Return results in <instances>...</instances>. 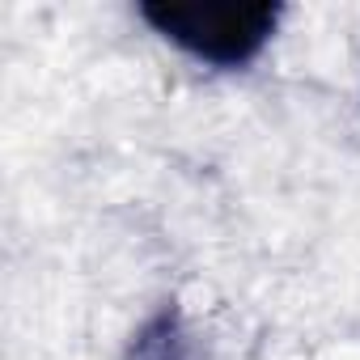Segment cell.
Here are the masks:
<instances>
[{
  "label": "cell",
  "mask_w": 360,
  "mask_h": 360,
  "mask_svg": "<svg viewBox=\"0 0 360 360\" xmlns=\"http://www.w3.org/2000/svg\"><path fill=\"white\" fill-rule=\"evenodd\" d=\"M280 13V5H263V0H250V5H238V0H144L140 5V18L157 34L217 68L250 64L276 34Z\"/></svg>",
  "instance_id": "obj_1"
},
{
  "label": "cell",
  "mask_w": 360,
  "mask_h": 360,
  "mask_svg": "<svg viewBox=\"0 0 360 360\" xmlns=\"http://www.w3.org/2000/svg\"><path fill=\"white\" fill-rule=\"evenodd\" d=\"M127 360H191V339H187L183 314H178L174 305H165L161 314H153L136 330Z\"/></svg>",
  "instance_id": "obj_2"
}]
</instances>
